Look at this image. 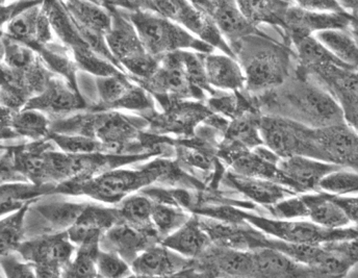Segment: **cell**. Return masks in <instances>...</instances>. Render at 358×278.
Instances as JSON below:
<instances>
[{"instance_id":"6da1fadb","label":"cell","mask_w":358,"mask_h":278,"mask_svg":"<svg viewBox=\"0 0 358 278\" xmlns=\"http://www.w3.org/2000/svg\"><path fill=\"white\" fill-rule=\"evenodd\" d=\"M264 114L278 115L312 128L345 123V113L336 98L313 76L296 71L282 85L257 96Z\"/></svg>"},{"instance_id":"7a4b0ae2","label":"cell","mask_w":358,"mask_h":278,"mask_svg":"<svg viewBox=\"0 0 358 278\" xmlns=\"http://www.w3.org/2000/svg\"><path fill=\"white\" fill-rule=\"evenodd\" d=\"M180 171L172 160L157 159L136 170L117 168L86 181H64L55 187L53 194L86 195L103 202L118 203L155 183L176 185Z\"/></svg>"},{"instance_id":"3957f363","label":"cell","mask_w":358,"mask_h":278,"mask_svg":"<svg viewBox=\"0 0 358 278\" xmlns=\"http://www.w3.org/2000/svg\"><path fill=\"white\" fill-rule=\"evenodd\" d=\"M246 76L245 91L255 96L276 89L289 78L293 50L264 33L253 34L230 45Z\"/></svg>"},{"instance_id":"277c9868","label":"cell","mask_w":358,"mask_h":278,"mask_svg":"<svg viewBox=\"0 0 358 278\" xmlns=\"http://www.w3.org/2000/svg\"><path fill=\"white\" fill-rule=\"evenodd\" d=\"M123 11L136 27L147 53L155 57H163L178 50L214 53L212 45L200 40L171 19L149 11Z\"/></svg>"},{"instance_id":"5b68a950","label":"cell","mask_w":358,"mask_h":278,"mask_svg":"<svg viewBox=\"0 0 358 278\" xmlns=\"http://www.w3.org/2000/svg\"><path fill=\"white\" fill-rule=\"evenodd\" d=\"M259 134L264 145L280 159L304 155L320 159L315 139V128L278 115H261Z\"/></svg>"},{"instance_id":"8992f818","label":"cell","mask_w":358,"mask_h":278,"mask_svg":"<svg viewBox=\"0 0 358 278\" xmlns=\"http://www.w3.org/2000/svg\"><path fill=\"white\" fill-rule=\"evenodd\" d=\"M159 67L155 76L146 81H138L159 102L161 108L174 100H206V93L192 83L181 60L180 50L159 57Z\"/></svg>"},{"instance_id":"52a82bcc","label":"cell","mask_w":358,"mask_h":278,"mask_svg":"<svg viewBox=\"0 0 358 278\" xmlns=\"http://www.w3.org/2000/svg\"><path fill=\"white\" fill-rule=\"evenodd\" d=\"M76 248L67 232H63L27 239L17 252L35 268L37 277H63Z\"/></svg>"},{"instance_id":"ba28073f","label":"cell","mask_w":358,"mask_h":278,"mask_svg":"<svg viewBox=\"0 0 358 278\" xmlns=\"http://www.w3.org/2000/svg\"><path fill=\"white\" fill-rule=\"evenodd\" d=\"M245 221L259 228L268 236L298 244H324L327 242L352 238L357 232L350 230H328L304 220H279L244 213Z\"/></svg>"},{"instance_id":"9c48e42d","label":"cell","mask_w":358,"mask_h":278,"mask_svg":"<svg viewBox=\"0 0 358 278\" xmlns=\"http://www.w3.org/2000/svg\"><path fill=\"white\" fill-rule=\"evenodd\" d=\"M25 110H37L53 120L70 116L89 109L88 102L78 88L61 76H55L40 95L31 98Z\"/></svg>"},{"instance_id":"30bf717a","label":"cell","mask_w":358,"mask_h":278,"mask_svg":"<svg viewBox=\"0 0 358 278\" xmlns=\"http://www.w3.org/2000/svg\"><path fill=\"white\" fill-rule=\"evenodd\" d=\"M202 102L197 100H174L162 108L163 113H157L155 110L143 113L142 115L148 120L149 130L152 134H189L199 122L206 121L210 115L214 114Z\"/></svg>"},{"instance_id":"8fae6325","label":"cell","mask_w":358,"mask_h":278,"mask_svg":"<svg viewBox=\"0 0 358 278\" xmlns=\"http://www.w3.org/2000/svg\"><path fill=\"white\" fill-rule=\"evenodd\" d=\"M320 159L358 172V134L347 122L315 128Z\"/></svg>"},{"instance_id":"7c38bea8","label":"cell","mask_w":358,"mask_h":278,"mask_svg":"<svg viewBox=\"0 0 358 278\" xmlns=\"http://www.w3.org/2000/svg\"><path fill=\"white\" fill-rule=\"evenodd\" d=\"M162 239L157 230H144L121 221L102 235L100 249L119 254L131 266L144 250L161 243Z\"/></svg>"},{"instance_id":"4fadbf2b","label":"cell","mask_w":358,"mask_h":278,"mask_svg":"<svg viewBox=\"0 0 358 278\" xmlns=\"http://www.w3.org/2000/svg\"><path fill=\"white\" fill-rule=\"evenodd\" d=\"M352 15L340 13H317L292 4L285 16V35L294 45L320 32L348 29Z\"/></svg>"},{"instance_id":"5bb4252c","label":"cell","mask_w":358,"mask_h":278,"mask_svg":"<svg viewBox=\"0 0 358 278\" xmlns=\"http://www.w3.org/2000/svg\"><path fill=\"white\" fill-rule=\"evenodd\" d=\"M194 260L181 256L162 243L147 248L131 264L134 277H180L193 267Z\"/></svg>"},{"instance_id":"9a60e30c","label":"cell","mask_w":358,"mask_h":278,"mask_svg":"<svg viewBox=\"0 0 358 278\" xmlns=\"http://www.w3.org/2000/svg\"><path fill=\"white\" fill-rule=\"evenodd\" d=\"M277 167L292 189L297 192L319 191L322 179L332 171L341 168L331 162L304 155L280 159Z\"/></svg>"},{"instance_id":"2e32d148","label":"cell","mask_w":358,"mask_h":278,"mask_svg":"<svg viewBox=\"0 0 358 278\" xmlns=\"http://www.w3.org/2000/svg\"><path fill=\"white\" fill-rule=\"evenodd\" d=\"M121 221L123 219L118 207L108 209L89 203L76 223L67 230L68 237L78 247L93 242L100 243L102 235Z\"/></svg>"},{"instance_id":"e0dca14e","label":"cell","mask_w":358,"mask_h":278,"mask_svg":"<svg viewBox=\"0 0 358 278\" xmlns=\"http://www.w3.org/2000/svg\"><path fill=\"white\" fill-rule=\"evenodd\" d=\"M90 202H70V201H49L38 202L35 201L29 209L43 219L42 230L39 236L59 234L67 232Z\"/></svg>"},{"instance_id":"ac0fdd59","label":"cell","mask_w":358,"mask_h":278,"mask_svg":"<svg viewBox=\"0 0 358 278\" xmlns=\"http://www.w3.org/2000/svg\"><path fill=\"white\" fill-rule=\"evenodd\" d=\"M112 27L106 35L110 53L119 62L133 55L146 53L134 23L125 15L123 8H112Z\"/></svg>"},{"instance_id":"d6986e66","label":"cell","mask_w":358,"mask_h":278,"mask_svg":"<svg viewBox=\"0 0 358 278\" xmlns=\"http://www.w3.org/2000/svg\"><path fill=\"white\" fill-rule=\"evenodd\" d=\"M225 181L228 186L244 194L251 201L259 203L264 207L274 204L289 196L297 195L295 190L292 188H287L282 183L259 177L243 176L230 172L225 175Z\"/></svg>"},{"instance_id":"ffe728a7","label":"cell","mask_w":358,"mask_h":278,"mask_svg":"<svg viewBox=\"0 0 358 278\" xmlns=\"http://www.w3.org/2000/svg\"><path fill=\"white\" fill-rule=\"evenodd\" d=\"M210 1L213 6L210 17L229 46L247 36L261 33V31H259L252 23L249 22L248 19L244 16L236 0Z\"/></svg>"},{"instance_id":"44dd1931","label":"cell","mask_w":358,"mask_h":278,"mask_svg":"<svg viewBox=\"0 0 358 278\" xmlns=\"http://www.w3.org/2000/svg\"><path fill=\"white\" fill-rule=\"evenodd\" d=\"M204 67L208 83L223 91H242L246 87V76L236 57L221 53H203Z\"/></svg>"},{"instance_id":"7402d4cb","label":"cell","mask_w":358,"mask_h":278,"mask_svg":"<svg viewBox=\"0 0 358 278\" xmlns=\"http://www.w3.org/2000/svg\"><path fill=\"white\" fill-rule=\"evenodd\" d=\"M161 243L185 258L196 260L210 248L213 242L200 224L199 216L196 214L176 232L163 239Z\"/></svg>"},{"instance_id":"603a6c76","label":"cell","mask_w":358,"mask_h":278,"mask_svg":"<svg viewBox=\"0 0 358 278\" xmlns=\"http://www.w3.org/2000/svg\"><path fill=\"white\" fill-rule=\"evenodd\" d=\"M255 277H312L310 269L272 247L252 250Z\"/></svg>"},{"instance_id":"cb8c5ba5","label":"cell","mask_w":358,"mask_h":278,"mask_svg":"<svg viewBox=\"0 0 358 278\" xmlns=\"http://www.w3.org/2000/svg\"><path fill=\"white\" fill-rule=\"evenodd\" d=\"M63 2L76 21L85 41L92 34L106 37L112 27L110 10L89 0H63Z\"/></svg>"},{"instance_id":"d4e9b609","label":"cell","mask_w":358,"mask_h":278,"mask_svg":"<svg viewBox=\"0 0 358 278\" xmlns=\"http://www.w3.org/2000/svg\"><path fill=\"white\" fill-rule=\"evenodd\" d=\"M308 209V219L328 230H343L351 225L350 219L343 207L330 194L308 193L302 195Z\"/></svg>"},{"instance_id":"484cf974","label":"cell","mask_w":358,"mask_h":278,"mask_svg":"<svg viewBox=\"0 0 358 278\" xmlns=\"http://www.w3.org/2000/svg\"><path fill=\"white\" fill-rule=\"evenodd\" d=\"M50 118L40 111H15L8 125L2 127V142L6 139L12 140L20 137L34 141L45 140L50 134Z\"/></svg>"},{"instance_id":"4316f807","label":"cell","mask_w":358,"mask_h":278,"mask_svg":"<svg viewBox=\"0 0 358 278\" xmlns=\"http://www.w3.org/2000/svg\"><path fill=\"white\" fill-rule=\"evenodd\" d=\"M241 11L255 27L270 25L285 31V16L292 6L289 0H236Z\"/></svg>"},{"instance_id":"83f0119b","label":"cell","mask_w":358,"mask_h":278,"mask_svg":"<svg viewBox=\"0 0 358 278\" xmlns=\"http://www.w3.org/2000/svg\"><path fill=\"white\" fill-rule=\"evenodd\" d=\"M43 14V6L37 4L2 25V34L36 51L38 46V29Z\"/></svg>"},{"instance_id":"f1b7e54d","label":"cell","mask_w":358,"mask_h":278,"mask_svg":"<svg viewBox=\"0 0 358 278\" xmlns=\"http://www.w3.org/2000/svg\"><path fill=\"white\" fill-rule=\"evenodd\" d=\"M133 78L121 74L110 76H95L98 102L89 106L91 111H110L117 102L134 85Z\"/></svg>"},{"instance_id":"f546056e","label":"cell","mask_w":358,"mask_h":278,"mask_svg":"<svg viewBox=\"0 0 358 278\" xmlns=\"http://www.w3.org/2000/svg\"><path fill=\"white\" fill-rule=\"evenodd\" d=\"M296 57L299 65L298 69L308 70L320 66L336 65L351 68L338 59L325 45L322 44L315 36L304 38L296 43ZM353 69V68H352Z\"/></svg>"},{"instance_id":"4dcf8cb0","label":"cell","mask_w":358,"mask_h":278,"mask_svg":"<svg viewBox=\"0 0 358 278\" xmlns=\"http://www.w3.org/2000/svg\"><path fill=\"white\" fill-rule=\"evenodd\" d=\"M343 63L358 69V43L348 29H331L315 35Z\"/></svg>"},{"instance_id":"1f68e13d","label":"cell","mask_w":358,"mask_h":278,"mask_svg":"<svg viewBox=\"0 0 358 278\" xmlns=\"http://www.w3.org/2000/svg\"><path fill=\"white\" fill-rule=\"evenodd\" d=\"M69 51L65 45L62 43L59 44L53 41L42 47L37 53L51 71L57 76H63L78 89L76 72L80 68L76 65V61L70 57Z\"/></svg>"},{"instance_id":"d6a6232c","label":"cell","mask_w":358,"mask_h":278,"mask_svg":"<svg viewBox=\"0 0 358 278\" xmlns=\"http://www.w3.org/2000/svg\"><path fill=\"white\" fill-rule=\"evenodd\" d=\"M35 201H29L17 211L2 217L0 223L1 256L16 252L25 239V220L29 207Z\"/></svg>"},{"instance_id":"836d02e7","label":"cell","mask_w":358,"mask_h":278,"mask_svg":"<svg viewBox=\"0 0 358 278\" xmlns=\"http://www.w3.org/2000/svg\"><path fill=\"white\" fill-rule=\"evenodd\" d=\"M153 201L145 194L127 196L119 204L118 209L122 216L123 221L133 224L144 230H155L151 220Z\"/></svg>"},{"instance_id":"e575fe53","label":"cell","mask_w":358,"mask_h":278,"mask_svg":"<svg viewBox=\"0 0 358 278\" xmlns=\"http://www.w3.org/2000/svg\"><path fill=\"white\" fill-rule=\"evenodd\" d=\"M191 216L183 207L153 201L151 220L162 239H165L185 223ZM163 241V239H162Z\"/></svg>"},{"instance_id":"d590c367","label":"cell","mask_w":358,"mask_h":278,"mask_svg":"<svg viewBox=\"0 0 358 278\" xmlns=\"http://www.w3.org/2000/svg\"><path fill=\"white\" fill-rule=\"evenodd\" d=\"M1 51L2 63L17 71L27 70L40 57V55L31 47L17 42L4 34L1 35Z\"/></svg>"},{"instance_id":"8d00e7d4","label":"cell","mask_w":358,"mask_h":278,"mask_svg":"<svg viewBox=\"0 0 358 278\" xmlns=\"http://www.w3.org/2000/svg\"><path fill=\"white\" fill-rule=\"evenodd\" d=\"M319 191L334 196H358V172L338 168L326 175L319 185Z\"/></svg>"},{"instance_id":"74e56055","label":"cell","mask_w":358,"mask_h":278,"mask_svg":"<svg viewBox=\"0 0 358 278\" xmlns=\"http://www.w3.org/2000/svg\"><path fill=\"white\" fill-rule=\"evenodd\" d=\"M100 243L83 244L76 251V256L63 273V277H99L97 270Z\"/></svg>"},{"instance_id":"f35d334b","label":"cell","mask_w":358,"mask_h":278,"mask_svg":"<svg viewBox=\"0 0 358 278\" xmlns=\"http://www.w3.org/2000/svg\"><path fill=\"white\" fill-rule=\"evenodd\" d=\"M266 211L271 218L279 220H304L308 219V209L304 202L302 195L289 196L274 203L268 205Z\"/></svg>"},{"instance_id":"ab89813d","label":"cell","mask_w":358,"mask_h":278,"mask_svg":"<svg viewBox=\"0 0 358 278\" xmlns=\"http://www.w3.org/2000/svg\"><path fill=\"white\" fill-rule=\"evenodd\" d=\"M159 57H155L146 51L123 60L121 61V65L136 83L138 81H146L155 76L159 69Z\"/></svg>"},{"instance_id":"60d3db41","label":"cell","mask_w":358,"mask_h":278,"mask_svg":"<svg viewBox=\"0 0 358 278\" xmlns=\"http://www.w3.org/2000/svg\"><path fill=\"white\" fill-rule=\"evenodd\" d=\"M96 264L99 277H129L134 275L131 265L115 252L100 249Z\"/></svg>"},{"instance_id":"b9f144b4","label":"cell","mask_w":358,"mask_h":278,"mask_svg":"<svg viewBox=\"0 0 358 278\" xmlns=\"http://www.w3.org/2000/svg\"><path fill=\"white\" fill-rule=\"evenodd\" d=\"M18 252L4 254L1 256L2 272L6 277H37L35 268L27 260L18 258Z\"/></svg>"},{"instance_id":"7bdbcfd3","label":"cell","mask_w":358,"mask_h":278,"mask_svg":"<svg viewBox=\"0 0 358 278\" xmlns=\"http://www.w3.org/2000/svg\"><path fill=\"white\" fill-rule=\"evenodd\" d=\"M178 151L179 159L189 166L201 169V170H210L214 166V160L208 155V153L199 151L192 147H178Z\"/></svg>"},{"instance_id":"ee69618b","label":"cell","mask_w":358,"mask_h":278,"mask_svg":"<svg viewBox=\"0 0 358 278\" xmlns=\"http://www.w3.org/2000/svg\"><path fill=\"white\" fill-rule=\"evenodd\" d=\"M295 6L317 13H340L348 14L341 6L338 0H294Z\"/></svg>"},{"instance_id":"f6af8a7d","label":"cell","mask_w":358,"mask_h":278,"mask_svg":"<svg viewBox=\"0 0 358 278\" xmlns=\"http://www.w3.org/2000/svg\"><path fill=\"white\" fill-rule=\"evenodd\" d=\"M44 0H14L8 4H1L2 25L8 23L12 19L24 13L29 8L43 4Z\"/></svg>"},{"instance_id":"bcb514c9","label":"cell","mask_w":358,"mask_h":278,"mask_svg":"<svg viewBox=\"0 0 358 278\" xmlns=\"http://www.w3.org/2000/svg\"><path fill=\"white\" fill-rule=\"evenodd\" d=\"M334 196V195H332ZM336 202L343 207L351 223L358 224V197L355 196H334Z\"/></svg>"},{"instance_id":"7dc6e473","label":"cell","mask_w":358,"mask_h":278,"mask_svg":"<svg viewBox=\"0 0 358 278\" xmlns=\"http://www.w3.org/2000/svg\"><path fill=\"white\" fill-rule=\"evenodd\" d=\"M89 1L94 2L98 6H103L108 10L112 8H125V10L134 11V8L131 6L129 0H89Z\"/></svg>"},{"instance_id":"c3c4849f","label":"cell","mask_w":358,"mask_h":278,"mask_svg":"<svg viewBox=\"0 0 358 278\" xmlns=\"http://www.w3.org/2000/svg\"><path fill=\"white\" fill-rule=\"evenodd\" d=\"M194 6L200 12L204 13L210 17L212 15L213 6L210 0H189ZM213 19V18H212Z\"/></svg>"},{"instance_id":"681fc988","label":"cell","mask_w":358,"mask_h":278,"mask_svg":"<svg viewBox=\"0 0 358 278\" xmlns=\"http://www.w3.org/2000/svg\"><path fill=\"white\" fill-rule=\"evenodd\" d=\"M345 120L347 123L355 130L358 134V109H351V110L344 111Z\"/></svg>"},{"instance_id":"f907efd6","label":"cell","mask_w":358,"mask_h":278,"mask_svg":"<svg viewBox=\"0 0 358 278\" xmlns=\"http://www.w3.org/2000/svg\"><path fill=\"white\" fill-rule=\"evenodd\" d=\"M341 6H343L345 11L348 14L352 16H357L358 15V0H338Z\"/></svg>"},{"instance_id":"816d5d0a","label":"cell","mask_w":358,"mask_h":278,"mask_svg":"<svg viewBox=\"0 0 358 278\" xmlns=\"http://www.w3.org/2000/svg\"><path fill=\"white\" fill-rule=\"evenodd\" d=\"M134 10L149 11L153 12L152 4L150 0H129Z\"/></svg>"},{"instance_id":"f5cc1de1","label":"cell","mask_w":358,"mask_h":278,"mask_svg":"<svg viewBox=\"0 0 358 278\" xmlns=\"http://www.w3.org/2000/svg\"><path fill=\"white\" fill-rule=\"evenodd\" d=\"M348 31L350 32L351 35L355 37V39L358 43V15L357 16H352V21H351Z\"/></svg>"},{"instance_id":"db71d44e","label":"cell","mask_w":358,"mask_h":278,"mask_svg":"<svg viewBox=\"0 0 358 278\" xmlns=\"http://www.w3.org/2000/svg\"><path fill=\"white\" fill-rule=\"evenodd\" d=\"M355 275H358V273H357V274H355Z\"/></svg>"}]
</instances>
